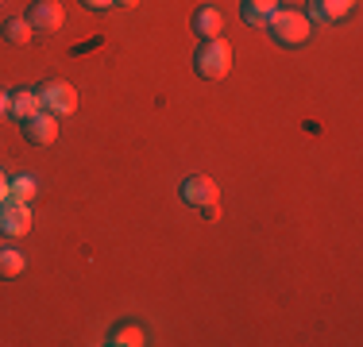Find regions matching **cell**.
<instances>
[{
    "label": "cell",
    "instance_id": "obj_1",
    "mask_svg": "<svg viewBox=\"0 0 363 347\" xmlns=\"http://www.w3.org/2000/svg\"><path fill=\"white\" fill-rule=\"evenodd\" d=\"M263 28H271L274 42H282V47H301V42H309V35H313L309 16L294 12V8H274V12L267 16Z\"/></svg>",
    "mask_w": 363,
    "mask_h": 347
},
{
    "label": "cell",
    "instance_id": "obj_2",
    "mask_svg": "<svg viewBox=\"0 0 363 347\" xmlns=\"http://www.w3.org/2000/svg\"><path fill=\"white\" fill-rule=\"evenodd\" d=\"M194 66H197V74L205 77V81H220V77H228V69H232V47H228V39H205L201 42V50L194 55Z\"/></svg>",
    "mask_w": 363,
    "mask_h": 347
},
{
    "label": "cell",
    "instance_id": "obj_3",
    "mask_svg": "<svg viewBox=\"0 0 363 347\" xmlns=\"http://www.w3.org/2000/svg\"><path fill=\"white\" fill-rule=\"evenodd\" d=\"M39 101H43V112H50V116H70L77 108V89L70 81H47L39 89Z\"/></svg>",
    "mask_w": 363,
    "mask_h": 347
},
{
    "label": "cell",
    "instance_id": "obj_4",
    "mask_svg": "<svg viewBox=\"0 0 363 347\" xmlns=\"http://www.w3.org/2000/svg\"><path fill=\"white\" fill-rule=\"evenodd\" d=\"M0 232H4V236H12V239L28 236V232H31V205L8 197V201L0 205Z\"/></svg>",
    "mask_w": 363,
    "mask_h": 347
},
{
    "label": "cell",
    "instance_id": "obj_5",
    "mask_svg": "<svg viewBox=\"0 0 363 347\" xmlns=\"http://www.w3.org/2000/svg\"><path fill=\"white\" fill-rule=\"evenodd\" d=\"M182 201L186 205H194V208H205V205H213V201H220V189H217V181L213 178H205V174H189L186 181H182Z\"/></svg>",
    "mask_w": 363,
    "mask_h": 347
},
{
    "label": "cell",
    "instance_id": "obj_6",
    "mask_svg": "<svg viewBox=\"0 0 363 347\" xmlns=\"http://www.w3.org/2000/svg\"><path fill=\"white\" fill-rule=\"evenodd\" d=\"M28 23H31V31L50 35V31H58L66 23V12H62V4H55V0H35L31 12H28Z\"/></svg>",
    "mask_w": 363,
    "mask_h": 347
},
{
    "label": "cell",
    "instance_id": "obj_7",
    "mask_svg": "<svg viewBox=\"0 0 363 347\" xmlns=\"http://www.w3.org/2000/svg\"><path fill=\"white\" fill-rule=\"evenodd\" d=\"M23 139L35 147H50L58 139V116H50V112H35V116L23 120Z\"/></svg>",
    "mask_w": 363,
    "mask_h": 347
},
{
    "label": "cell",
    "instance_id": "obj_8",
    "mask_svg": "<svg viewBox=\"0 0 363 347\" xmlns=\"http://www.w3.org/2000/svg\"><path fill=\"white\" fill-rule=\"evenodd\" d=\"M356 12V0H313L309 4V16L317 23H336V20H348Z\"/></svg>",
    "mask_w": 363,
    "mask_h": 347
},
{
    "label": "cell",
    "instance_id": "obj_9",
    "mask_svg": "<svg viewBox=\"0 0 363 347\" xmlns=\"http://www.w3.org/2000/svg\"><path fill=\"white\" fill-rule=\"evenodd\" d=\"M194 31L201 35V39H217V35L224 31V16H220V8H213V4L197 8V16H194Z\"/></svg>",
    "mask_w": 363,
    "mask_h": 347
},
{
    "label": "cell",
    "instance_id": "obj_10",
    "mask_svg": "<svg viewBox=\"0 0 363 347\" xmlns=\"http://www.w3.org/2000/svg\"><path fill=\"white\" fill-rule=\"evenodd\" d=\"M43 112V101H39V89H16L12 93V116L16 120H28Z\"/></svg>",
    "mask_w": 363,
    "mask_h": 347
},
{
    "label": "cell",
    "instance_id": "obj_11",
    "mask_svg": "<svg viewBox=\"0 0 363 347\" xmlns=\"http://www.w3.org/2000/svg\"><path fill=\"white\" fill-rule=\"evenodd\" d=\"M274 8H279V0H244V4H240V12H244V20H247V23L263 28L267 16H271Z\"/></svg>",
    "mask_w": 363,
    "mask_h": 347
},
{
    "label": "cell",
    "instance_id": "obj_12",
    "mask_svg": "<svg viewBox=\"0 0 363 347\" xmlns=\"http://www.w3.org/2000/svg\"><path fill=\"white\" fill-rule=\"evenodd\" d=\"M23 266H28V258H23V251L16 247H0V278H20Z\"/></svg>",
    "mask_w": 363,
    "mask_h": 347
},
{
    "label": "cell",
    "instance_id": "obj_13",
    "mask_svg": "<svg viewBox=\"0 0 363 347\" xmlns=\"http://www.w3.org/2000/svg\"><path fill=\"white\" fill-rule=\"evenodd\" d=\"M108 343H112V347H140V343H143V328H135V324H120V328H112Z\"/></svg>",
    "mask_w": 363,
    "mask_h": 347
},
{
    "label": "cell",
    "instance_id": "obj_14",
    "mask_svg": "<svg viewBox=\"0 0 363 347\" xmlns=\"http://www.w3.org/2000/svg\"><path fill=\"white\" fill-rule=\"evenodd\" d=\"M35 193H39V181L31 174H20L16 181H8V197H16V201H31Z\"/></svg>",
    "mask_w": 363,
    "mask_h": 347
},
{
    "label": "cell",
    "instance_id": "obj_15",
    "mask_svg": "<svg viewBox=\"0 0 363 347\" xmlns=\"http://www.w3.org/2000/svg\"><path fill=\"white\" fill-rule=\"evenodd\" d=\"M4 39L16 42V47L31 42V23H28V16H16V20H8V23H4Z\"/></svg>",
    "mask_w": 363,
    "mask_h": 347
},
{
    "label": "cell",
    "instance_id": "obj_16",
    "mask_svg": "<svg viewBox=\"0 0 363 347\" xmlns=\"http://www.w3.org/2000/svg\"><path fill=\"white\" fill-rule=\"evenodd\" d=\"M8 112H12V93L0 89V116H8Z\"/></svg>",
    "mask_w": 363,
    "mask_h": 347
},
{
    "label": "cell",
    "instance_id": "obj_17",
    "mask_svg": "<svg viewBox=\"0 0 363 347\" xmlns=\"http://www.w3.org/2000/svg\"><path fill=\"white\" fill-rule=\"evenodd\" d=\"M82 4H85V8H97V12H101V8H112L116 0H82Z\"/></svg>",
    "mask_w": 363,
    "mask_h": 347
},
{
    "label": "cell",
    "instance_id": "obj_18",
    "mask_svg": "<svg viewBox=\"0 0 363 347\" xmlns=\"http://www.w3.org/2000/svg\"><path fill=\"white\" fill-rule=\"evenodd\" d=\"M116 4H120V8H135L140 0H116Z\"/></svg>",
    "mask_w": 363,
    "mask_h": 347
}]
</instances>
